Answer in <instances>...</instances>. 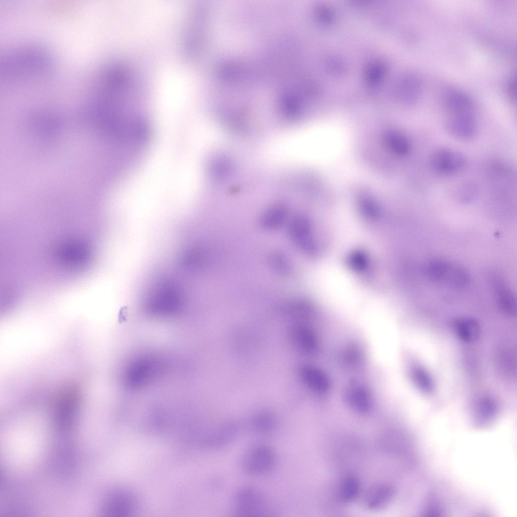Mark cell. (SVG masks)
I'll return each instance as SVG.
<instances>
[{
    "label": "cell",
    "mask_w": 517,
    "mask_h": 517,
    "mask_svg": "<svg viewBox=\"0 0 517 517\" xmlns=\"http://www.w3.org/2000/svg\"><path fill=\"white\" fill-rule=\"evenodd\" d=\"M392 493V489L388 485H380L373 487L367 493L366 504L369 508H378L389 500Z\"/></svg>",
    "instance_id": "cell-13"
},
{
    "label": "cell",
    "mask_w": 517,
    "mask_h": 517,
    "mask_svg": "<svg viewBox=\"0 0 517 517\" xmlns=\"http://www.w3.org/2000/svg\"><path fill=\"white\" fill-rule=\"evenodd\" d=\"M233 510L235 515L239 516H263L270 513L264 495L250 486L242 488L235 494Z\"/></svg>",
    "instance_id": "cell-2"
},
{
    "label": "cell",
    "mask_w": 517,
    "mask_h": 517,
    "mask_svg": "<svg viewBox=\"0 0 517 517\" xmlns=\"http://www.w3.org/2000/svg\"><path fill=\"white\" fill-rule=\"evenodd\" d=\"M467 160L460 151L447 147L437 148L430 154L428 164L431 170L442 176L453 175L461 171Z\"/></svg>",
    "instance_id": "cell-3"
},
{
    "label": "cell",
    "mask_w": 517,
    "mask_h": 517,
    "mask_svg": "<svg viewBox=\"0 0 517 517\" xmlns=\"http://www.w3.org/2000/svg\"><path fill=\"white\" fill-rule=\"evenodd\" d=\"M276 418L271 412L262 411L255 413L250 421V426L255 432L266 434L273 432L276 428Z\"/></svg>",
    "instance_id": "cell-11"
},
{
    "label": "cell",
    "mask_w": 517,
    "mask_h": 517,
    "mask_svg": "<svg viewBox=\"0 0 517 517\" xmlns=\"http://www.w3.org/2000/svg\"><path fill=\"white\" fill-rule=\"evenodd\" d=\"M385 140L390 149L398 155H406L410 150L409 140L404 135L399 132L388 133L386 136Z\"/></svg>",
    "instance_id": "cell-17"
},
{
    "label": "cell",
    "mask_w": 517,
    "mask_h": 517,
    "mask_svg": "<svg viewBox=\"0 0 517 517\" xmlns=\"http://www.w3.org/2000/svg\"><path fill=\"white\" fill-rule=\"evenodd\" d=\"M347 398L350 406L359 412H367L371 408V401L369 395L365 389L360 387L350 389Z\"/></svg>",
    "instance_id": "cell-15"
},
{
    "label": "cell",
    "mask_w": 517,
    "mask_h": 517,
    "mask_svg": "<svg viewBox=\"0 0 517 517\" xmlns=\"http://www.w3.org/2000/svg\"><path fill=\"white\" fill-rule=\"evenodd\" d=\"M291 337L295 344L306 352H314L317 348L316 337L307 328L302 327L292 328Z\"/></svg>",
    "instance_id": "cell-12"
},
{
    "label": "cell",
    "mask_w": 517,
    "mask_h": 517,
    "mask_svg": "<svg viewBox=\"0 0 517 517\" xmlns=\"http://www.w3.org/2000/svg\"><path fill=\"white\" fill-rule=\"evenodd\" d=\"M358 490L359 485L357 480L352 477L347 478L341 485L340 496L343 500H351L356 497Z\"/></svg>",
    "instance_id": "cell-19"
},
{
    "label": "cell",
    "mask_w": 517,
    "mask_h": 517,
    "mask_svg": "<svg viewBox=\"0 0 517 517\" xmlns=\"http://www.w3.org/2000/svg\"><path fill=\"white\" fill-rule=\"evenodd\" d=\"M444 127L449 135L464 140L474 138L478 131L475 116H449Z\"/></svg>",
    "instance_id": "cell-5"
},
{
    "label": "cell",
    "mask_w": 517,
    "mask_h": 517,
    "mask_svg": "<svg viewBox=\"0 0 517 517\" xmlns=\"http://www.w3.org/2000/svg\"><path fill=\"white\" fill-rule=\"evenodd\" d=\"M287 211L285 206L278 205L268 211L262 218V226L267 229H274L281 226L285 220Z\"/></svg>",
    "instance_id": "cell-14"
},
{
    "label": "cell",
    "mask_w": 517,
    "mask_h": 517,
    "mask_svg": "<svg viewBox=\"0 0 517 517\" xmlns=\"http://www.w3.org/2000/svg\"><path fill=\"white\" fill-rule=\"evenodd\" d=\"M424 274L429 280L456 289L468 286L470 277L460 265L441 258L429 260L424 266Z\"/></svg>",
    "instance_id": "cell-1"
},
{
    "label": "cell",
    "mask_w": 517,
    "mask_h": 517,
    "mask_svg": "<svg viewBox=\"0 0 517 517\" xmlns=\"http://www.w3.org/2000/svg\"><path fill=\"white\" fill-rule=\"evenodd\" d=\"M479 194V185L472 180H466L460 183L455 191L456 199L463 204L473 202L477 199Z\"/></svg>",
    "instance_id": "cell-16"
},
{
    "label": "cell",
    "mask_w": 517,
    "mask_h": 517,
    "mask_svg": "<svg viewBox=\"0 0 517 517\" xmlns=\"http://www.w3.org/2000/svg\"><path fill=\"white\" fill-rule=\"evenodd\" d=\"M299 376L309 389L317 393H326L329 389L328 378L320 370L305 366L299 370Z\"/></svg>",
    "instance_id": "cell-8"
},
{
    "label": "cell",
    "mask_w": 517,
    "mask_h": 517,
    "mask_svg": "<svg viewBox=\"0 0 517 517\" xmlns=\"http://www.w3.org/2000/svg\"><path fill=\"white\" fill-rule=\"evenodd\" d=\"M493 288L497 301L501 308L506 313L512 314L515 311V298L512 291L500 276L492 278Z\"/></svg>",
    "instance_id": "cell-9"
},
{
    "label": "cell",
    "mask_w": 517,
    "mask_h": 517,
    "mask_svg": "<svg viewBox=\"0 0 517 517\" xmlns=\"http://www.w3.org/2000/svg\"><path fill=\"white\" fill-rule=\"evenodd\" d=\"M457 330L461 338L467 341L475 339L477 336L478 328L474 322L463 320L458 322Z\"/></svg>",
    "instance_id": "cell-20"
},
{
    "label": "cell",
    "mask_w": 517,
    "mask_h": 517,
    "mask_svg": "<svg viewBox=\"0 0 517 517\" xmlns=\"http://www.w3.org/2000/svg\"><path fill=\"white\" fill-rule=\"evenodd\" d=\"M507 91L509 96L513 99L515 94V79L512 77L507 84Z\"/></svg>",
    "instance_id": "cell-23"
},
{
    "label": "cell",
    "mask_w": 517,
    "mask_h": 517,
    "mask_svg": "<svg viewBox=\"0 0 517 517\" xmlns=\"http://www.w3.org/2000/svg\"><path fill=\"white\" fill-rule=\"evenodd\" d=\"M444 105L449 116H475V109L472 100L459 90H448L445 95Z\"/></svg>",
    "instance_id": "cell-7"
},
{
    "label": "cell",
    "mask_w": 517,
    "mask_h": 517,
    "mask_svg": "<svg viewBox=\"0 0 517 517\" xmlns=\"http://www.w3.org/2000/svg\"><path fill=\"white\" fill-rule=\"evenodd\" d=\"M133 499L129 495L117 494L110 498L107 504V512L110 513H126L132 507Z\"/></svg>",
    "instance_id": "cell-18"
},
{
    "label": "cell",
    "mask_w": 517,
    "mask_h": 517,
    "mask_svg": "<svg viewBox=\"0 0 517 517\" xmlns=\"http://www.w3.org/2000/svg\"><path fill=\"white\" fill-rule=\"evenodd\" d=\"M290 233L291 237L301 246L308 249L313 246L309 239L310 228L308 222L303 217H297L294 218L290 225Z\"/></svg>",
    "instance_id": "cell-10"
},
{
    "label": "cell",
    "mask_w": 517,
    "mask_h": 517,
    "mask_svg": "<svg viewBox=\"0 0 517 517\" xmlns=\"http://www.w3.org/2000/svg\"><path fill=\"white\" fill-rule=\"evenodd\" d=\"M229 169L228 160L225 158L220 159L215 162L212 167V172L215 176L221 177L225 175Z\"/></svg>",
    "instance_id": "cell-21"
},
{
    "label": "cell",
    "mask_w": 517,
    "mask_h": 517,
    "mask_svg": "<svg viewBox=\"0 0 517 517\" xmlns=\"http://www.w3.org/2000/svg\"><path fill=\"white\" fill-rule=\"evenodd\" d=\"M276 463L273 450L265 445H259L250 449L245 455L243 468L248 474L262 476L270 472Z\"/></svg>",
    "instance_id": "cell-4"
},
{
    "label": "cell",
    "mask_w": 517,
    "mask_h": 517,
    "mask_svg": "<svg viewBox=\"0 0 517 517\" xmlns=\"http://www.w3.org/2000/svg\"><path fill=\"white\" fill-rule=\"evenodd\" d=\"M79 390L70 386L64 389L57 406L58 420L60 424L68 426L76 414L79 402Z\"/></svg>",
    "instance_id": "cell-6"
},
{
    "label": "cell",
    "mask_w": 517,
    "mask_h": 517,
    "mask_svg": "<svg viewBox=\"0 0 517 517\" xmlns=\"http://www.w3.org/2000/svg\"><path fill=\"white\" fill-rule=\"evenodd\" d=\"M271 263L272 266L279 271L284 272L288 270V263L286 258L282 254L278 253L273 255L271 258Z\"/></svg>",
    "instance_id": "cell-22"
}]
</instances>
